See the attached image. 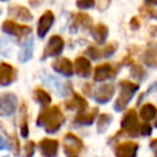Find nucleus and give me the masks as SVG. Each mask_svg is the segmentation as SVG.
<instances>
[{
	"instance_id": "obj_1",
	"label": "nucleus",
	"mask_w": 157,
	"mask_h": 157,
	"mask_svg": "<svg viewBox=\"0 0 157 157\" xmlns=\"http://www.w3.org/2000/svg\"><path fill=\"white\" fill-rule=\"evenodd\" d=\"M64 120H65V118H64L61 110L59 109V107L54 105L52 108L43 109L39 113L36 124L38 126H43L48 134H54L55 131H58L60 129Z\"/></svg>"
},
{
	"instance_id": "obj_2",
	"label": "nucleus",
	"mask_w": 157,
	"mask_h": 157,
	"mask_svg": "<svg viewBox=\"0 0 157 157\" xmlns=\"http://www.w3.org/2000/svg\"><path fill=\"white\" fill-rule=\"evenodd\" d=\"M120 94L115 102V109L117 110H121L126 107V104L129 103L130 98L132 97V94L135 93V91L137 90V86L132 82L129 81H123L120 83Z\"/></svg>"
},
{
	"instance_id": "obj_3",
	"label": "nucleus",
	"mask_w": 157,
	"mask_h": 157,
	"mask_svg": "<svg viewBox=\"0 0 157 157\" xmlns=\"http://www.w3.org/2000/svg\"><path fill=\"white\" fill-rule=\"evenodd\" d=\"M1 29H2L4 33L10 34V36H13V37H17V38L26 37L32 31L29 26H27V25H20V23H17L15 21H11V20L4 21L2 22V26H1Z\"/></svg>"
},
{
	"instance_id": "obj_4",
	"label": "nucleus",
	"mask_w": 157,
	"mask_h": 157,
	"mask_svg": "<svg viewBox=\"0 0 157 157\" xmlns=\"http://www.w3.org/2000/svg\"><path fill=\"white\" fill-rule=\"evenodd\" d=\"M82 148H83L82 141L77 136H75L71 132L64 136V151L67 157H77L82 151Z\"/></svg>"
},
{
	"instance_id": "obj_5",
	"label": "nucleus",
	"mask_w": 157,
	"mask_h": 157,
	"mask_svg": "<svg viewBox=\"0 0 157 157\" xmlns=\"http://www.w3.org/2000/svg\"><path fill=\"white\" fill-rule=\"evenodd\" d=\"M17 108V97L13 93L5 92L0 96V117H9Z\"/></svg>"
},
{
	"instance_id": "obj_6",
	"label": "nucleus",
	"mask_w": 157,
	"mask_h": 157,
	"mask_svg": "<svg viewBox=\"0 0 157 157\" xmlns=\"http://www.w3.org/2000/svg\"><path fill=\"white\" fill-rule=\"evenodd\" d=\"M64 49V39L60 36H52L44 48L43 55H42V60L49 58V56H58L61 54Z\"/></svg>"
},
{
	"instance_id": "obj_7",
	"label": "nucleus",
	"mask_w": 157,
	"mask_h": 157,
	"mask_svg": "<svg viewBox=\"0 0 157 157\" xmlns=\"http://www.w3.org/2000/svg\"><path fill=\"white\" fill-rule=\"evenodd\" d=\"M54 23V13L50 10H45L43 15L39 17L38 23H37V34L39 38H44L48 31L52 28Z\"/></svg>"
},
{
	"instance_id": "obj_8",
	"label": "nucleus",
	"mask_w": 157,
	"mask_h": 157,
	"mask_svg": "<svg viewBox=\"0 0 157 157\" xmlns=\"http://www.w3.org/2000/svg\"><path fill=\"white\" fill-rule=\"evenodd\" d=\"M16 71L12 65L7 63H0V86H9L13 82Z\"/></svg>"
},
{
	"instance_id": "obj_9",
	"label": "nucleus",
	"mask_w": 157,
	"mask_h": 157,
	"mask_svg": "<svg viewBox=\"0 0 157 157\" xmlns=\"http://www.w3.org/2000/svg\"><path fill=\"white\" fill-rule=\"evenodd\" d=\"M52 67H53L56 72H59V74H61L63 76H66V77H70V76L74 74L72 64H71V61H70L69 59H66V58H59V59H56V60L52 64Z\"/></svg>"
},
{
	"instance_id": "obj_10",
	"label": "nucleus",
	"mask_w": 157,
	"mask_h": 157,
	"mask_svg": "<svg viewBox=\"0 0 157 157\" xmlns=\"http://www.w3.org/2000/svg\"><path fill=\"white\" fill-rule=\"evenodd\" d=\"M7 12L11 17L21 20V21H32L33 16L29 12V10L22 5H11L7 9Z\"/></svg>"
},
{
	"instance_id": "obj_11",
	"label": "nucleus",
	"mask_w": 157,
	"mask_h": 157,
	"mask_svg": "<svg viewBox=\"0 0 157 157\" xmlns=\"http://www.w3.org/2000/svg\"><path fill=\"white\" fill-rule=\"evenodd\" d=\"M59 142L54 139H44L39 142L40 152L44 157H55L58 153Z\"/></svg>"
},
{
	"instance_id": "obj_12",
	"label": "nucleus",
	"mask_w": 157,
	"mask_h": 157,
	"mask_svg": "<svg viewBox=\"0 0 157 157\" xmlns=\"http://www.w3.org/2000/svg\"><path fill=\"white\" fill-rule=\"evenodd\" d=\"M113 94H114V86L105 83L97 88V91L94 93V99L99 103H105L113 97Z\"/></svg>"
},
{
	"instance_id": "obj_13",
	"label": "nucleus",
	"mask_w": 157,
	"mask_h": 157,
	"mask_svg": "<svg viewBox=\"0 0 157 157\" xmlns=\"http://www.w3.org/2000/svg\"><path fill=\"white\" fill-rule=\"evenodd\" d=\"M136 150H137V145L135 142L126 141L117 146L115 156L117 157H135Z\"/></svg>"
},
{
	"instance_id": "obj_14",
	"label": "nucleus",
	"mask_w": 157,
	"mask_h": 157,
	"mask_svg": "<svg viewBox=\"0 0 157 157\" xmlns=\"http://www.w3.org/2000/svg\"><path fill=\"white\" fill-rule=\"evenodd\" d=\"M75 71L81 77H88L91 74V63L85 56H78L75 60Z\"/></svg>"
},
{
	"instance_id": "obj_15",
	"label": "nucleus",
	"mask_w": 157,
	"mask_h": 157,
	"mask_svg": "<svg viewBox=\"0 0 157 157\" xmlns=\"http://www.w3.org/2000/svg\"><path fill=\"white\" fill-rule=\"evenodd\" d=\"M114 74H115V70L113 69V66L110 64L105 63V64H102L94 69V80L96 81H103V80L112 77Z\"/></svg>"
},
{
	"instance_id": "obj_16",
	"label": "nucleus",
	"mask_w": 157,
	"mask_h": 157,
	"mask_svg": "<svg viewBox=\"0 0 157 157\" xmlns=\"http://www.w3.org/2000/svg\"><path fill=\"white\" fill-rule=\"evenodd\" d=\"M72 27H82V28H91L92 27V18L85 12L72 13Z\"/></svg>"
},
{
	"instance_id": "obj_17",
	"label": "nucleus",
	"mask_w": 157,
	"mask_h": 157,
	"mask_svg": "<svg viewBox=\"0 0 157 157\" xmlns=\"http://www.w3.org/2000/svg\"><path fill=\"white\" fill-rule=\"evenodd\" d=\"M121 126H123V129L128 130L130 134H132V130L137 129V128H136V126H137V118H136L135 110L130 109V110L124 115V118H123V120H121Z\"/></svg>"
},
{
	"instance_id": "obj_18",
	"label": "nucleus",
	"mask_w": 157,
	"mask_h": 157,
	"mask_svg": "<svg viewBox=\"0 0 157 157\" xmlns=\"http://www.w3.org/2000/svg\"><path fill=\"white\" fill-rule=\"evenodd\" d=\"M33 50H34V40H33V38H29L22 45V49L18 53V60L21 63L28 61L32 58V55H33Z\"/></svg>"
},
{
	"instance_id": "obj_19",
	"label": "nucleus",
	"mask_w": 157,
	"mask_h": 157,
	"mask_svg": "<svg viewBox=\"0 0 157 157\" xmlns=\"http://www.w3.org/2000/svg\"><path fill=\"white\" fill-rule=\"evenodd\" d=\"M91 33H92L93 39H94L98 44H102V43H104V40L107 39V36H108V28H107L105 25H103V23H98V25H96L94 27H92Z\"/></svg>"
},
{
	"instance_id": "obj_20",
	"label": "nucleus",
	"mask_w": 157,
	"mask_h": 157,
	"mask_svg": "<svg viewBox=\"0 0 157 157\" xmlns=\"http://www.w3.org/2000/svg\"><path fill=\"white\" fill-rule=\"evenodd\" d=\"M97 108H94L93 110H91L90 113H85V112H80L76 118H75V123L80 124V125H90L93 123L96 115H97Z\"/></svg>"
},
{
	"instance_id": "obj_21",
	"label": "nucleus",
	"mask_w": 157,
	"mask_h": 157,
	"mask_svg": "<svg viewBox=\"0 0 157 157\" xmlns=\"http://www.w3.org/2000/svg\"><path fill=\"white\" fill-rule=\"evenodd\" d=\"M72 101L71 102H66V105H67V108L70 107V109H74V108H78L80 109V112H85L86 110V108H87V102H86V99L85 98H82L78 93H74L72 94Z\"/></svg>"
},
{
	"instance_id": "obj_22",
	"label": "nucleus",
	"mask_w": 157,
	"mask_h": 157,
	"mask_svg": "<svg viewBox=\"0 0 157 157\" xmlns=\"http://www.w3.org/2000/svg\"><path fill=\"white\" fill-rule=\"evenodd\" d=\"M33 97H34V99H36L39 104H42V105H48V104L50 103V101H52L49 93L45 92V91L42 90V88H37V90H34Z\"/></svg>"
},
{
	"instance_id": "obj_23",
	"label": "nucleus",
	"mask_w": 157,
	"mask_h": 157,
	"mask_svg": "<svg viewBox=\"0 0 157 157\" xmlns=\"http://www.w3.org/2000/svg\"><path fill=\"white\" fill-rule=\"evenodd\" d=\"M140 114H141V118L142 119L150 120V119H152L156 115V108L153 105H151V104H146V105H144L141 108Z\"/></svg>"
},
{
	"instance_id": "obj_24",
	"label": "nucleus",
	"mask_w": 157,
	"mask_h": 157,
	"mask_svg": "<svg viewBox=\"0 0 157 157\" xmlns=\"http://www.w3.org/2000/svg\"><path fill=\"white\" fill-rule=\"evenodd\" d=\"M110 121H112V117L109 114H101L99 118H98V124H97L98 132H103L108 128Z\"/></svg>"
},
{
	"instance_id": "obj_25",
	"label": "nucleus",
	"mask_w": 157,
	"mask_h": 157,
	"mask_svg": "<svg viewBox=\"0 0 157 157\" xmlns=\"http://www.w3.org/2000/svg\"><path fill=\"white\" fill-rule=\"evenodd\" d=\"M146 61L150 65H156L157 64V48H152L147 52L146 54Z\"/></svg>"
},
{
	"instance_id": "obj_26",
	"label": "nucleus",
	"mask_w": 157,
	"mask_h": 157,
	"mask_svg": "<svg viewBox=\"0 0 157 157\" xmlns=\"http://www.w3.org/2000/svg\"><path fill=\"white\" fill-rule=\"evenodd\" d=\"M76 6L82 10L92 9L94 6V0H76Z\"/></svg>"
},
{
	"instance_id": "obj_27",
	"label": "nucleus",
	"mask_w": 157,
	"mask_h": 157,
	"mask_svg": "<svg viewBox=\"0 0 157 157\" xmlns=\"http://www.w3.org/2000/svg\"><path fill=\"white\" fill-rule=\"evenodd\" d=\"M9 49H10V42L6 40L5 38H1L0 39V56L6 55Z\"/></svg>"
},
{
	"instance_id": "obj_28",
	"label": "nucleus",
	"mask_w": 157,
	"mask_h": 157,
	"mask_svg": "<svg viewBox=\"0 0 157 157\" xmlns=\"http://www.w3.org/2000/svg\"><path fill=\"white\" fill-rule=\"evenodd\" d=\"M86 54H87L91 59H93V60L98 59V58H99V55H101L99 50H98L96 47H88V48H87V50H86Z\"/></svg>"
},
{
	"instance_id": "obj_29",
	"label": "nucleus",
	"mask_w": 157,
	"mask_h": 157,
	"mask_svg": "<svg viewBox=\"0 0 157 157\" xmlns=\"http://www.w3.org/2000/svg\"><path fill=\"white\" fill-rule=\"evenodd\" d=\"M34 146H36V145H34L33 141H29V142L26 144V146H25V157H32V156H33L34 148H36Z\"/></svg>"
},
{
	"instance_id": "obj_30",
	"label": "nucleus",
	"mask_w": 157,
	"mask_h": 157,
	"mask_svg": "<svg viewBox=\"0 0 157 157\" xmlns=\"http://www.w3.org/2000/svg\"><path fill=\"white\" fill-rule=\"evenodd\" d=\"M115 43H110V44H108L104 49H103V55L104 56H109V55H112L113 53H114V50H115Z\"/></svg>"
},
{
	"instance_id": "obj_31",
	"label": "nucleus",
	"mask_w": 157,
	"mask_h": 157,
	"mask_svg": "<svg viewBox=\"0 0 157 157\" xmlns=\"http://www.w3.org/2000/svg\"><path fill=\"white\" fill-rule=\"evenodd\" d=\"M25 118H26V117H23V121H22V124L20 125V128H21V135H22L23 137H27V135H28V125H27V121H26Z\"/></svg>"
},
{
	"instance_id": "obj_32",
	"label": "nucleus",
	"mask_w": 157,
	"mask_h": 157,
	"mask_svg": "<svg viewBox=\"0 0 157 157\" xmlns=\"http://www.w3.org/2000/svg\"><path fill=\"white\" fill-rule=\"evenodd\" d=\"M109 4H110V0H98V10H101V11H103V10H105L108 6H109Z\"/></svg>"
},
{
	"instance_id": "obj_33",
	"label": "nucleus",
	"mask_w": 157,
	"mask_h": 157,
	"mask_svg": "<svg viewBox=\"0 0 157 157\" xmlns=\"http://www.w3.org/2000/svg\"><path fill=\"white\" fill-rule=\"evenodd\" d=\"M9 148H11L10 142H7L4 137L0 136V150H9Z\"/></svg>"
},
{
	"instance_id": "obj_34",
	"label": "nucleus",
	"mask_w": 157,
	"mask_h": 157,
	"mask_svg": "<svg viewBox=\"0 0 157 157\" xmlns=\"http://www.w3.org/2000/svg\"><path fill=\"white\" fill-rule=\"evenodd\" d=\"M150 132H151V126L147 125V124H144V125L141 126V134H142V135H148Z\"/></svg>"
},
{
	"instance_id": "obj_35",
	"label": "nucleus",
	"mask_w": 157,
	"mask_h": 157,
	"mask_svg": "<svg viewBox=\"0 0 157 157\" xmlns=\"http://www.w3.org/2000/svg\"><path fill=\"white\" fill-rule=\"evenodd\" d=\"M28 2H29V5L32 7H38L43 2V0H28Z\"/></svg>"
},
{
	"instance_id": "obj_36",
	"label": "nucleus",
	"mask_w": 157,
	"mask_h": 157,
	"mask_svg": "<svg viewBox=\"0 0 157 157\" xmlns=\"http://www.w3.org/2000/svg\"><path fill=\"white\" fill-rule=\"evenodd\" d=\"M131 28H134V29L139 28V21H137L136 17H134V18L131 20Z\"/></svg>"
},
{
	"instance_id": "obj_37",
	"label": "nucleus",
	"mask_w": 157,
	"mask_h": 157,
	"mask_svg": "<svg viewBox=\"0 0 157 157\" xmlns=\"http://www.w3.org/2000/svg\"><path fill=\"white\" fill-rule=\"evenodd\" d=\"M145 1L151 4V5H157V0H145Z\"/></svg>"
},
{
	"instance_id": "obj_38",
	"label": "nucleus",
	"mask_w": 157,
	"mask_h": 157,
	"mask_svg": "<svg viewBox=\"0 0 157 157\" xmlns=\"http://www.w3.org/2000/svg\"><path fill=\"white\" fill-rule=\"evenodd\" d=\"M0 1H4V2H6V1H9V0H0Z\"/></svg>"
},
{
	"instance_id": "obj_39",
	"label": "nucleus",
	"mask_w": 157,
	"mask_h": 157,
	"mask_svg": "<svg viewBox=\"0 0 157 157\" xmlns=\"http://www.w3.org/2000/svg\"><path fill=\"white\" fill-rule=\"evenodd\" d=\"M156 126H157V120H156Z\"/></svg>"
},
{
	"instance_id": "obj_40",
	"label": "nucleus",
	"mask_w": 157,
	"mask_h": 157,
	"mask_svg": "<svg viewBox=\"0 0 157 157\" xmlns=\"http://www.w3.org/2000/svg\"><path fill=\"white\" fill-rule=\"evenodd\" d=\"M2 157H9V156H2Z\"/></svg>"
},
{
	"instance_id": "obj_41",
	"label": "nucleus",
	"mask_w": 157,
	"mask_h": 157,
	"mask_svg": "<svg viewBox=\"0 0 157 157\" xmlns=\"http://www.w3.org/2000/svg\"><path fill=\"white\" fill-rule=\"evenodd\" d=\"M0 13H1V9H0Z\"/></svg>"
}]
</instances>
